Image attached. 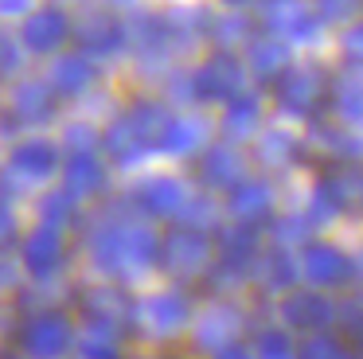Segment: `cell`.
Wrapping results in <instances>:
<instances>
[{
    "mask_svg": "<svg viewBox=\"0 0 363 359\" xmlns=\"http://www.w3.org/2000/svg\"><path fill=\"white\" fill-rule=\"evenodd\" d=\"M328 90H332V74L316 59L289 62V67L274 78L277 106H281L285 114H293V117H316L320 106L328 101Z\"/></svg>",
    "mask_w": 363,
    "mask_h": 359,
    "instance_id": "1",
    "label": "cell"
},
{
    "mask_svg": "<svg viewBox=\"0 0 363 359\" xmlns=\"http://www.w3.org/2000/svg\"><path fill=\"white\" fill-rule=\"evenodd\" d=\"M196 82V98H207V101H230L235 94H242L246 86V74H242V62L235 59L230 51H219L203 62V67L191 74Z\"/></svg>",
    "mask_w": 363,
    "mask_h": 359,
    "instance_id": "2",
    "label": "cell"
},
{
    "mask_svg": "<svg viewBox=\"0 0 363 359\" xmlns=\"http://www.w3.org/2000/svg\"><path fill=\"white\" fill-rule=\"evenodd\" d=\"M74 35H79L82 43V55H113L121 43H125V23L118 20L113 12H102V8H94V12L82 16V23L74 28Z\"/></svg>",
    "mask_w": 363,
    "mask_h": 359,
    "instance_id": "3",
    "label": "cell"
},
{
    "mask_svg": "<svg viewBox=\"0 0 363 359\" xmlns=\"http://www.w3.org/2000/svg\"><path fill=\"white\" fill-rule=\"evenodd\" d=\"M266 20H269V28L281 35V43L285 39H293V43H313L316 31H320V20H316L305 4H297V0H274Z\"/></svg>",
    "mask_w": 363,
    "mask_h": 359,
    "instance_id": "4",
    "label": "cell"
},
{
    "mask_svg": "<svg viewBox=\"0 0 363 359\" xmlns=\"http://www.w3.org/2000/svg\"><path fill=\"white\" fill-rule=\"evenodd\" d=\"M71 35V20H67L63 8H40V12H32L24 20V47L28 51H55L63 39Z\"/></svg>",
    "mask_w": 363,
    "mask_h": 359,
    "instance_id": "5",
    "label": "cell"
},
{
    "mask_svg": "<svg viewBox=\"0 0 363 359\" xmlns=\"http://www.w3.org/2000/svg\"><path fill=\"white\" fill-rule=\"evenodd\" d=\"M98 78V67L90 55H59L55 67H51V90L55 94H82L90 90Z\"/></svg>",
    "mask_w": 363,
    "mask_h": 359,
    "instance_id": "6",
    "label": "cell"
},
{
    "mask_svg": "<svg viewBox=\"0 0 363 359\" xmlns=\"http://www.w3.org/2000/svg\"><path fill=\"white\" fill-rule=\"evenodd\" d=\"M125 43L141 55L145 62L149 59H160V55L172 47L168 39V28H164V16H137L133 23H125Z\"/></svg>",
    "mask_w": 363,
    "mask_h": 359,
    "instance_id": "7",
    "label": "cell"
},
{
    "mask_svg": "<svg viewBox=\"0 0 363 359\" xmlns=\"http://www.w3.org/2000/svg\"><path fill=\"white\" fill-rule=\"evenodd\" d=\"M106 148L113 153V160H118V164H137L145 153H152V140L145 137V133L137 129L125 114H121V117H113L110 129H106Z\"/></svg>",
    "mask_w": 363,
    "mask_h": 359,
    "instance_id": "8",
    "label": "cell"
},
{
    "mask_svg": "<svg viewBox=\"0 0 363 359\" xmlns=\"http://www.w3.org/2000/svg\"><path fill=\"white\" fill-rule=\"evenodd\" d=\"M246 67H250L262 82H274V78L289 67V47L274 35L246 39Z\"/></svg>",
    "mask_w": 363,
    "mask_h": 359,
    "instance_id": "9",
    "label": "cell"
},
{
    "mask_svg": "<svg viewBox=\"0 0 363 359\" xmlns=\"http://www.w3.org/2000/svg\"><path fill=\"white\" fill-rule=\"evenodd\" d=\"M12 114L20 121L35 125V121H48L55 114V90L48 82H20L12 90Z\"/></svg>",
    "mask_w": 363,
    "mask_h": 359,
    "instance_id": "10",
    "label": "cell"
},
{
    "mask_svg": "<svg viewBox=\"0 0 363 359\" xmlns=\"http://www.w3.org/2000/svg\"><path fill=\"white\" fill-rule=\"evenodd\" d=\"M207 140V125L199 117H168L164 133H160L157 145L164 153H176V156H191L196 148H203Z\"/></svg>",
    "mask_w": 363,
    "mask_h": 359,
    "instance_id": "11",
    "label": "cell"
},
{
    "mask_svg": "<svg viewBox=\"0 0 363 359\" xmlns=\"http://www.w3.org/2000/svg\"><path fill=\"white\" fill-rule=\"evenodd\" d=\"M203 180L207 184H215V187H230V184H238L242 180V153L238 148H230V145H211L203 153Z\"/></svg>",
    "mask_w": 363,
    "mask_h": 359,
    "instance_id": "12",
    "label": "cell"
},
{
    "mask_svg": "<svg viewBox=\"0 0 363 359\" xmlns=\"http://www.w3.org/2000/svg\"><path fill=\"white\" fill-rule=\"evenodd\" d=\"M102 184H106V168L98 164V156L71 153V160H67V187L74 195H94V192H102Z\"/></svg>",
    "mask_w": 363,
    "mask_h": 359,
    "instance_id": "13",
    "label": "cell"
},
{
    "mask_svg": "<svg viewBox=\"0 0 363 359\" xmlns=\"http://www.w3.org/2000/svg\"><path fill=\"white\" fill-rule=\"evenodd\" d=\"M55 160H59V148L51 145V140H28V145H20L16 153H12V168L24 172V176H51L55 172Z\"/></svg>",
    "mask_w": 363,
    "mask_h": 359,
    "instance_id": "14",
    "label": "cell"
},
{
    "mask_svg": "<svg viewBox=\"0 0 363 359\" xmlns=\"http://www.w3.org/2000/svg\"><path fill=\"white\" fill-rule=\"evenodd\" d=\"M258 94H235V98L227 101V117H223V129H227V137H250L254 125H258Z\"/></svg>",
    "mask_w": 363,
    "mask_h": 359,
    "instance_id": "15",
    "label": "cell"
},
{
    "mask_svg": "<svg viewBox=\"0 0 363 359\" xmlns=\"http://www.w3.org/2000/svg\"><path fill=\"white\" fill-rule=\"evenodd\" d=\"M269 203H274V195H269V184H262V180H238L235 195H230V207H235L238 219H258L269 211Z\"/></svg>",
    "mask_w": 363,
    "mask_h": 359,
    "instance_id": "16",
    "label": "cell"
},
{
    "mask_svg": "<svg viewBox=\"0 0 363 359\" xmlns=\"http://www.w3.org/2000/svg\"><path fill=\"white\" fill-rule=\"evenodd\" d=\"M328 98H332V109H336V117H344L347 125L359 121L363 90H359V78H355V67H352V74H347V78H336V82H332Z\"/></svg>",
    "mask_w": 363,
    "mask_h": 359,
    "instance_id": "17",
    "label": "cell"
},
{
    "mask_svg": "<svg viewBox=\"0 0 363 359\" xmlns=\"http://www.w3.org/2000/svg\"><path fill=\"white\" fill-rule=\"evenodd\" d=\"M141 199H145V207L157 211V215H172V211H180V203H184V187L176 184V180H168V176H157V180H149V184L141 187Z\"/></svg>",
    "mask_w": 363,
    "mask_h": 359,
    "instance_id": "18",
    "label": "cell"
},
{
    "mask_svg": "<svg viewBox=\"0 0 363 359\" xmlns=\"http://www.w3.org/2000/svg\"><path fill=\"white\" fill-rule=\"evenodd\" d=\"M28 348H32V355H40V359L59 355V351L67 348V324L55 320V316L40 320V324L32 328V336H28Z\"/></svg>",
    "mask_w": 363,
    "mask_h": 359,
    "instance_id": "19",
    "label": "cell"
},
{
    "mask_svg": "<svg viewBox=\"0 0 363 359\" xmlns=\"http://www.w3.org/2000/svg\"><path fill=\"white\" fill-rule=\"evenodd\" d=\"M203 31L223 47V51H227V47H235V43H242V39H250V28H246L242 16H219V20H211Z\"/></svg>",
    "mask_w": 363,
    "mask_h": 359,
    "instance_id": "20",
    "label": "cell"
},
{
    "mask_svg": "<svg viewBox=\"0 0 363 359\" xmlns=\"http://www.w3.org/2000/svg\"><path fill=\"white\" fill-rule=\"evenodd\" d=\"M305 262H308V277H316V281H336L340 277V254L328 246H313Z\"/></svg>",
    "mask_w": 363,
    "mask_h": 359,
    "instance_id": "21",
    "label": "cell"
},
{
    "mask_svg": "<svg viewBox=\"0 0 363 359\" xmlns=\"http://www.w3.org/2000/svg\"><path fill=\"white\" fill-rule=\"evenodd\" d=\"M24 254H28V262H32L35 270H43V265H48L51 258L59 254V234H51V231H35L32 238H28Z\"/></svg>",
    "mask_w": 363,
    "mask_h": 359,
    "instance_id": "22",
    "label": "cell"
},
{
    "mask_svg": "<svg viewBox=\"0 0 363 359\" xmlns=\"http://www.w3.org/2000/svg\"><path fill=\"white\" fill-rule=\"evenodd\" d=\"M20 62H24V43L0 31V78L16 74V70H20Z\"/></svg>",
    "mask_w": 363,
    "mask_h": 359,
    "instance_id": "23",
    "label": "cell"
},
{
    "mask_svg": "<svg viewBox=\"0 0 363 359\" xmlns=\"http://www.w3.org/2000/svg\"><path fill=\"white\" fill-rule=\"evenodd\" d=\"M94 140H98V133L86 121L67 125V133H63V148H71V153H94Z\"/></svg>",
    "mask_w": 363,
    "mask_h": 359,
    "instance_id": "24",
    "label": "cell"
},
{
    "mask_svg": "<svg viewBox=\"0 0 363 359\" xmlns=\"http://www.w3.org/2000/svg\"><path fill=\"white\" fill-rule=\"evenodd\" d=\"M355 4L359 0H316V20H324V23H344V20H352V12H355Z\"/></svg>",
    "mask_w": 363,
    "mask_h": 359,
    "instance_id": "25",
    "label": "cell"
},
{
    "mask_svg": "<svg viewBox=\"0 0 363 359\" xmlns=\"http://www.w3.org/2000/svg\"><path fill=\"white\" fill-rule=\"evenodd\" d=\"M289 145H293V137L289 133H266V137H262V156H266V160H274V164H281V160H289Z\"/></svg>",
    "mask_w": 363,
    "mask_h": 359,
    "instance_id": "26",
    "label": "cell"
},
{
    "mask_svg": "<svg viewBox=\"0 0 363 359\" xmlns=\"http://www.w3.org/2000/svg\"><path fill=\"white\" fill-rule=\"evenodd\" d=\"M359 47H363V31H359V23H352V28L344 31V55H347V67H359Z\"/></svg>",
    "mask_w": 363,
    "mask_h": 359,
    "instance_id": "27",
    "label": "cell"
},
{
    "mask_svg": "<svg viewBox=\"0 0 363 359\" xmlns=\"http://www.w3.org/2000/svg\"><path fill=\"white\" fill-rule=\"evenodd\" d=\"M43 215H55V219H63L67 215V199H63V195H48V199H43Z\"/></svg>",
    "mask_w": 363,
    "mask_h": 359,
    "instance_id": "28",
    "label": "cell"
},
{
    "mask_svg": "<svg viewBox=\"0 0 363 359\" xmlns=\"http://www.w3.org/2000/svg\"><path fill=\"white\" fill-rule=\"evenodd\" d=\"M0 12H28V0H0Z\"/></svg>",
    "mask_w": 363,
    "mask_h": 359,
    "instance_id": "29",
    "label": "cell"
},
{
    "mask_svg": "<svg viewBox=\"0 0 363 359\" xmlns=\"http://www.w3.org/2000/svg\"><path fill=\"white\" fill-rule=\"evenodd\" d=\"M4 234H12V215L0 207V238H4Z\"/></svg>",
    "mask_w": 363,
    "mask_h": 359,
    "instance_id": "30",
    "label": "cell"
},
{
    "mask_svg": "<svg viewBox=\"0 0 363 359\" xmlns=\"http://www.w3.org/2000/svg\"><path fill=\"white\" fill-rule=\"evenodd\" d=\"M223 359H246V355H223Z\"/></svg>",
    "mask_w": 363,
    "mask_h": 359,
    "instance_id": "31",
    "label": "cell"
},
{
    "mask_svg": "<svg viewBox=\"0 0 363 359\" xmlns=\"http://www.w3.org/2000/svg\"><path fill=\"white\" fill-rule=\"evenodd\" d=\"M227 4H246V0H227Z\"/></svg>",
    "mask_w": 363,
    "mask_h": 359,
    "instance_id": "32",
    "label": "cell"
}]
</instances>
